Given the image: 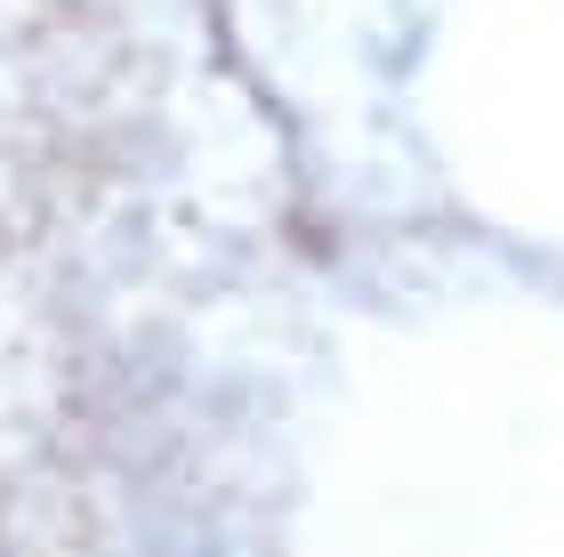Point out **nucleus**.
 I'll return each instance as SVG.
<instances>
[]
</instances>
